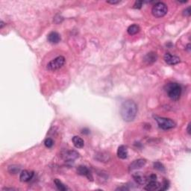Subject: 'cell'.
Returning <instances> with one entry per match:
<instances>
[{"mask_svg":"<svg viewBox=\"0 0 191 191\" xmlns=\"http://www.w3.org/2000/svg\"><path fill=\"white\" fill-rule=\"evenodd\" d=\"M137 113V105L133 100H126L120 108V115L126 122H131L135 119Z\"/></svg>","mask_w":191,"mask_h":191,"instance_id":"6da1fadb","label":"cell"},{"mask_svg":"<svg viewBox=\"0 0 191 191\" xmlns=\"http://www.w3.org/2000/svg\"><path fill=\"white\" fill-rule=\"evenodd\" d=\"M164 89L169 98L174 101L179 100L181 95V91H182V89H181V85L179 84L175 83V82L169 83L165 86Z\"/></svg>","mask_w":191,"mask_h":191,"instance_id":"7a4b0ae2","label":"cell"},{"mask_svg":"<svg viewBox=\"0 0 191 191\" xmlns=\"http://www.w3.org/2000/svg\"><path fill=\"white\" fill-rule=\"evenodd\" d=\"M168 11V7L165 3L157 2L152 9V14L156 18H161L164 16Z\"/></svg>","mask_w":191,"mask_h":191,"instance_id":"3957f363","label":"cell"},{"mask_svg":"<svg viewBox=\"0 0 191 191\" xmlns=\"http://www.w3.org/2000/svg\"><path fill=\"white\" fill-rule=\"evenodd\" d=\"M155 119L156 122L158 124L160 128L163 130H169L175 128L176 123L173 120L170 118H165V117H161L155 116Z\"/></svg>","mask_w":191,"mask_h":191,"instance_id":"277c9868","label":"cell"},{"mask_svg":"<svg viewBox=\"0 0 191 191\" xmlns=\"http://www.w3.org/2000/svg\"><path fill=\"white\" fill-rule=\"evenodd\" d=\"M65 62L66 60L64 56H58L47 64V69L49 71H56L63 67Z\"/></svg>","mask_w":191,"mask_h":191,"instance_id":"5b68a950","label":"cell"},{"mask_svg":"<svg viewBox=\"0 0 191 191\" xmlns=\"http://www.w3.org/2000/svg\"><path fill=\"white\" fill-rule=\"evenodd\" d=\"M61 157L64 161L69 162V161H73L76 159L78 157V153L74 150H69V151L64 152L61 154Z\"/></svg>","mask_w":191,"mask_h":191,"instance_id":"8992f818","label":"cell"},{"mask_svg":"<svg viewBox=\"0 0 191 191\" xmlns=\"http://www.w3.org/2000/svg\"><path fill=\"white\" fill-rule=\"evenodd\" d=\"M146 161L145 159L140 158L137 160H135L132 162L131 164L129 165V171H134V170H139V169H141L142 167H143L146 165Z\"/></svg>","mask_w":191,"mask_h":191,"instance_id":"52a82bcc","label":"cell"},{"mask_svg":"<svg viewBox=\"0 0 191 191\" xmlns=\"http://www.w3.org/2000/svg\"><path fill=\"white\" fill-rule=\"evenodd\" d=\"M164 60L169 65H175V64L180 63L181 59H180L179 57L172 56L170 53H166L164 56Z\"/></svg>","mask_w":191,"mask_h":191,"instance_id":"ba28073f","label":"cell"},{"mask_svg":"<svg viewBox=\"0 0 191 191\" xmlns=\"http://www.w3.org/2000/svg\"><path fill=\"white\" fill-rule=\"evenodd\" d=\"M77 173L80 175H84L88 179L93 181V176L91 171H90L89 169L87 168L86 166H83V165H81L77 168Z\"/></svg>","mask_w":191,"mask_h":191,"instance_id":"9c48e42d","label":"cell"},{"mask_svg":"<svg viewBox=\"0 0 191 191\" xmlns=\"http://www.w3.org/2000/svg\"><path fill=\"white\" fill-rule=\"evenodd\" d=\"M34 176V172L29 170H23L21 172L20 175V179L22 182H28L32 179Z\"/></svg>","mask_w":191,"mask_h":191,"instance_id":"30bf717a","label":"cell"},{"mask_svg":"<svg viewBox=\"0 0 191 191\" xmlns=\"http://www.w3.org/2000/svg\"><path fill=\"white\" fill-rule=\"evenodd\" d=\"M47 39L50 43L57 44L60 41V36L58 32H52L48 34Z\"/></svg>","mask_w":191,"mask_h":191,"instance_id":"8fae6325","label":"cell"},{"mask_svg":"<svg viewBox=\"0 0 191 191\" xmlns=\"http://www.w3.org/2000/svg\"><path fill=\"white\" fill-rule=\"evenodd\" d=\"M160 187H161V184L158 182L157 180H154V181H149L147 185H146L144 189L149 191L159 190Z\"/></svg>","mask_w":191,"mask_h":191,"instance_id":"7c38bea8","label":"cell"},{"mask_svg":"<svg viewBox=\"0 0 191 191\" xmlns=\"http://www.w3.org/2000/svg\"><path fill=\"white\" fill-rule=\"evenodd\" d=\"M133 178L135 179V181L137 182L138 184L143 185L147 182V178L146 176L143 175L141 172H137V173L134 174Z\"/></svg>","mask_w":191,"mask_h":191,"instance_id":"4fadbf2b","label":"cell"},{"mask_svg":"<svg viewBox=\"0 0 191 191\" xmlns=\"http://www.w3.org/2000/svg\"><path fill=\"white\" fill-rule=\"evenodd\" d=\"M117 156L120 159H126L128 157V149L126 146L121 145L117 149Z\"/></svg>","mask_w":191,"mask_h":191,"instance_id":"5bb4252c","label":"cell"},{"mask_svg":"<svg viewBox=\"0 0 191 191\" xmlns=\"http://www.w3.org/2000/svg\"><path fill=\"white\" fill-rule=\"evenodd\" d=\"M72 141H73V145L77 149H82L84 147V142L83 140V139L82 137H78V136H74L72 139Z\"/></svg>","mask_w":191,"mask_h":191,"instance_id":"9a60e30c","label":"cell"},{"mask_svg":"<svg viewBox=\"0 0 191 191\" xmlns=\"http://www.w3.org/2000/svg\"><path fill=\"white\" fill-rule=\"evenodd\" d=\"M157 58H158V56H157V55H156V53L149 52L144 57V59L143 60H144V61L146 62V64H150L154 63V62H155L156 60H157Z\"/></svg>","mask_w":191,"mask_h":191,"instance_id":"2e32d148","label":"cell"},{"mask_svg":"<svg viewBox=\"0 0 191 191\" xmlns=\"http://www.w3.org/2000/svg\"><path fill=\"white\" fill-rule=\"evenodd\" d=\"M140 29L139 25L134 24V25H130V26L128 27L127 32L128 34H130V35H135V34H137V33L140 32Z\"/></svg>","mask_w":191,"mask_h":191,"instance_id":"e0dca14e","label":"cell"},{"mask_svg":"<svg viewBox=\"0 0 191 191\" xmlns=\"http://www.w3.org/2000/svg\"><path fill=\"white\" fill-rule=\"evenodd\" d=\"M96 158L98 161H101V162H107V161H109L110 156L107 153H104V152H100L96 155Z\"/></svg>","mask_w":191,"mask_h":191,"instance_id":"ac0fdd59","label":"cell"},{"mask_svg":"<svg viewBox=\"0 0 191 191\" xmlns=\"http://www.w3.org/2000/svg\"><path fill=\"white\" fill-rule=\"evenodd\" d=\"M54 183H55V184H56V186L58 190H59L60 191H66V190H69V188H68L65 184H64L61 182V181H60V179H56L54 180Z\"/></svg>","mask_w":191,"mask_h":191,"instance_id":"d6986e66","label":"cell"},{"mask_svg":"<svg viewBox=\"0 0 191 191\" xmlns=\"http://www.w3.org/2000/svg\"><path fill=\"white\" fill-rule=\"evenodd\" d=\"M20 171V167L16 166V165H12V166H10L8 167V172H10L11 174H16Z\"/></svg>","mask_w":191,"mask_h":191,"instance_id":"ffe728a7","label":"cell"},{"mask_svg":"<svg viewBox=\"0 0 191 191\" xmlns=\"http://www.w3.org/2000/svg\"><path fill=\"white\" fill-rule=\"evenodd\" d=\"M169 187H170V182H169L168 180L165 179L163 180L162 184H161V187H160L159 190H167V189H169Z\"/></svg>","mask_w":191,"mask_h":191,"instance_id":"44dd1931","label":"cell"},{"mask_svg":"<svg viewBox=\"0 0 191 191\" xmlns=\"http://www.w3.org/2000/svg\"><path fill=\"white\" fill-rule=\"evenodd\" d=\"M44 145L46 146V147L51 148L52 147L53 145H54V141L51 138H47L45 140V141H44Z\"/></svg>","mask_w":191,"mask_h":191,"instance_id":"7402d4cb","label":"cell"},{"mask_svg":"<svg viewBox=\"0 0 191 191\" xmlns=\"http://www.w3.org/2000/svg\"><path fill=\"white\" fill-rule=\"evenodd\" d=\"M154 168H155V170H159V171H164L165 170V168L164 167H163V165L160 162L154 163Z\"/></svg>","mask_w":191,"mask_h":191,"instance_id":"603a6c76","label":"cell"},{"mask_svg":"<svg viewBox=\"0 0 191 191\" xmlns=\"http://www.w3.org/2000/svg\"><path fill=\"white\" fill-rule=\"evenodd\" d=\"M143 2L142 1H136L135 5H134V8L136 9H140L142 8Z\"/></svg>","mask_w":191,"mask_h":191,"instance_id":"cb8c5ba5","label":"cell"},{"mask_svg":"<svg viewBox=\"0 0 191 191\" xmlns=\"http://www.w3.org/2000/svg\"><path fill=\"white\" fill-rule=\"evenodd\" d=\"M183 15L185 16H190V7H187V8H185L183 11Z\"/></svg>","mask_w":191,"mask_h":191,"instance_id":"d4e9b609","label":"cell"},{"mask_svg":"<svg viewBox=\"0 0 191 191\" xmlns=\"http://www.w3.org/2000/svg\"><path fill=\"white\" fill-rule=\"evenodd\" d=\"M107 2L108 4L116 5V4H119V3L120 2V1H107Z\"/></svg>","mask_w":191,"mask_h":191,"instance_id":"484cf974","label":"cell"},{"mask_svg":"<svg viewBox=\"0 0 191 191\" xmlns=\"http://www.w3.org/2000/svg\"><path fill=\"white\" fill-rule=\"evenodd\" d=\"M190 123H189L188 126H187V133H188V135H190Z\"/></svg>","mask_w":191,"mask_h":191,"instance_id":"4316f807","label":"cell"},{"mask_svg":"<svg viewBox=\"0 0 191 191\" xmlns=\"http://www.w3.org/2000/svg\"><path fill=\"white\" fill-rule=\"evenodd\" d=\"M186 49H187V51H188V52H190V43L187 44V45Z\"/></svg>","mask_w":191,"mask_h":191,"instance_id":"83f0119b","label":"cell"},{"mask_svg":"<svg viewBox=\"0 0 191 191\" xmlns=\"http://www.w3.org/2000/svg\"><path fill=\"white\" fill-rule=\"evenodd\" d=\"M1 23V24H0V29H2L3 26H4V25H5V23L2 21V20L1 23Z\"/></svg>","mask_w":191,"mask_h":191,"instance_id":"f1b7e54d","label":"cell"}]
</instances>
